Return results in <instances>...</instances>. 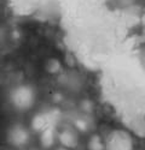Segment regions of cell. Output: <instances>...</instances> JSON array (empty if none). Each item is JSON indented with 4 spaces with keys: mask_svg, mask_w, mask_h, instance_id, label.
Returning a JSON list of instances; mask_svg holds the SVG:
<instances>
[{
    "mask_svg": "<svg viewBox=\"0 0 145 150\" xmlns=\"http://www.w3.org/2000/svg\"><path fill=\"white\" fill-rule=\"evenodd\" d=\"M105 150H133L132 137L125 131H113L106 141Z\"/></svg>",
    "mask_w": 145,
    "mask_h": 150,
    "instance_id": "1",
    "label": "cell"
},
{
    "mask_svg": "<svg viewBox=\"0 0 145 150\" xmlns=\"http://www.w3.org/2000/svg\"><path fill=\"white\" fill-rule=\"evenodd\" d=\"M41 143L46 148H48V146H50L53 143V133H52V130L47 129V130L44 131L42 137H41Z\"/></svg>",
    "mask_w": 145,
    "mask_h": 150,
    "instance_id": "6",
    "label": "cell"
},
{
    "mask_svg": "<svg viewBox=\"0 0 145 150\" xmlns=\"http://www.w3.org/2000/svg\"><path fill=\"white\" fill-rule=\"evenodd\" d=\"M88 149L90 150H105V144L103 143L99 136H92L88 142Z\"/></svg>",
    "mask_w": 145,
    "mask_h": 150,
    "instance_id": "5",
    "label": "cell"
},
{
    "mask_svg": "<svg viewBox=\"0 0 145 150\" xmlns=\"http://www.w3.org/2000/svg\"><path fill=\"white\" fill-rule=\"evenodd\" d=\"M9 142L15 145V146H21L26 144L28 141V132L21 126H15L12 127L9 132Z\"/></svg>",
    "mask_w": 145,
    "mask_h": 150,
    "instance_id": "2",
    "label": "cell"
},
{
    "mask_svg": "<svg viewBox=\"0 0 145 150\" xmlns=\"http://www.w3.org/2000/svg\"><path fill=\"white\" fill-rule=\"evenodd\" d=\"M58 150H68V149H65V148H62V149H58Z\"/></svg>",
    "mask_w": 145,
    "mask_h": 150,
    "instance_id": "7",
    "label": "cell"
},
{
    "mask_svg": "<svg viewBox=\"0 0 145 150\" xmlns=\"http://www.w3.org/2000/svg\"><path fill=\"white\" fill-rule=\"evenodd\" d=\"M128 126L137 136L145 138V119L144 118H133L129 121Z\"/></svg>",
    "mask_w": 145,
    "mask_h": 150,
    "instance_id": "4",
    "label": "cell"
},
{
    "mask_svg": "<svg viewBox=\"0 0 145 150\" xmlns=\"http://www.w3.org/2000/svg\"><path fill=\"white\" fill-rule=\"evenodd\" d=\"M59 141L65 148H75L78 144V137L71 130H64L59 134Z\"/></svg>",
    "mask_w": 145,
    "mask_h": 150,
    "instance_id": "3",
    "label": "cell"
}]
</instances>
